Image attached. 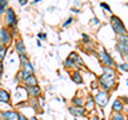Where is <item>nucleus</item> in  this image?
Here are the masks:
<instances>
[{
	"label": "nucleus",
	"instance_id": "nucleus-15",
	"mask_svg": "<svg viewBox=\"0 0 128 120\" xmlns=\"http://www.w3.org/2000/svg\"><path fill=\"white\" fill-rule=\"evenodd\" d=\"M68 58H70V59H71L75 64L78 63V64H80V66H83V60L80 59V58H79V55H78V54H75V52H72V54H71L70 56H68Z\"/></svg>",
	"mask_w": 128,
	"mask_h": 120
},
{
	"label": "nucleus",
	"instance_id": "nucleus-32",
	"mask_svg": "<svg viewBox=\"0 0 128 120\" xmlns=\"http://www.w3.org/2000/svg\"><path fill=\"white\" fill-rule=\"evenodd\" d=\"M92 120H100V119L98 118V116H94V118H92Z\"/></svg>",
	"mask_w": 128,
	"mask_h": 120
},
{
	"label": "nucleus",
	"instance_id": "nucleus-14",
	"mask_svg": "<svg viewBox=\"0 0 128 120\" xmlns=\"http://www.w3.org/2000/svg\"><path fill=\"white\" fill-rule=\"evenodd\" d=\"M16 51L19 52V55L26 54V47H24V43L22 42V40H19V42L16 43Z\"/></svg>",
	"mask_w": 128,
	"mask_h": 120
},
{
	"label": "nucleus",
	"instance_id": "nucleus-23",
	"mask_svg": "<svg viewBox=\"0 0 128 120\" xmlns=\"http://www.w3.org/2000/svg\"><path fill=\"white\" fill-rule=\"evenodd\" d=\"M118 67H119L120 71L128 72V63H120V64H118Z\"/></svg>",
	"mask_w": 128,
	"mask_h": 120
},
{
	"label": "nucleus",
	"instance_id": "nucleus-5",
	"mask_svg": "<svg viewBox=\"0 0 128 120\" xmlns=\"http://www.w3.org/2000/svg\"><path fill=\"white\" fill-rule=\"evenodd\" d=\"M34 71H35V68H34L31 62H27V63L22 64V79L24 80V79H27L28 76L34 75Z\"/></svg>",
	"mask_w": 128,
	"mask_h": 120
},
{
	"label": "nucleus",
	"instance_id": "nucleus-10",
	"mask_svg": "<svg viewBox=\"0 0 128 120\" xmlns=\"http://www.w3.org/2000/svg\"><path fill=\"white\" fill-rule=\"evenodd\" d=\"M27 91H28V95L32 96V98H36V96H40L42 94V88L39 86H34V87H27Z\"/></svg>",
	"mask_w": 128,
	"mask_h": 120
},
{
	"label": "nucleus",
	"instance_id": "nucleus-26",
	"mask_svg": "<svg viewBox=\"0 0 128 120\" xmlns=\"http://www.w3.org/2000/svg\"><path fill=\"white\" fill-rule=\"evenodd\" d=\"M72 22H74V19H72V18H68V19H67V22L64 23L63 26H64V27H68V26H70V24H71Z\"/></svg>",
	"mask_w": 128,
	"mask_h": 120
},
{
	"label": "nucleus",
	"instance_id": "nucleus-1",
	"mask_svg": "<svg viewBox=\"0 0 128 120\" xmlns=\"http://www.w3.org/2000/svg\"><path fill=\"white\" fill-rule=\"evenodd\" d=\"M111 26H112V28H114L116 35H119V36H126L127 35L126 26H124L123 22L118 18V16H112L111 18Z\"/></svg>",
	"mask_w": 128,
	"mask_h": 120
},
{
	"label": "nucleus",
	"instance_id": "nucleus-36",
	"mask_svg": "<svg viewBox=\"0 0 128 120\" xmlns=\"http://www.w3.org/2000/svg\"><path fill=\"white\" fill-rule=\"evenodd\" d=\"M0 120H3V118H0Z\"/></svg>",
	"mask_w": 128,
	"mask_h": 120
},
{
	"label": "nucleus",
	"instance_id": "nucleus-11",
	"mask_svg": "<svg viewBox=\"0 0 128 120\" xmlns=\"http://www.w3.org/2000/svg\"><path fill=\"white\" fill-rule=\"evenodd\" d=\"M112 110L114 112H122L124 110V106H123V102L120 99H116L114 103H112Z\"/></svg>",
	"mask_w": 128,
	"mask_h": 120
},
{
	"label": "nucleus",
	"instance_id": "nucleus-34",
	"mask_svg": "<svg viewBox=\"0 0 128 120\" xmlns=\"http://www.w3.org/2000/svg\"><path fill=\"white\" fill-rule=\"evenodd\" d=\"M30 120H38V119H36V118H31Z\"/></svg>",
	"mask_w": 128,
	"mask_h": 120
},
{
	"label": "nucleus",
	"instance_id": "nucleus-7",
	"mask_svg": "<svg viewBox=\"0 0 128 120\" xmlns=\"http://www.w3.org/2000/svg\"><path fill=\"white\" fill-rule=\"evenodd\" d=\"M6 15H7V24L10 27H15L16 23H18V19H16V15L12 8H8L6 11Z\"/></svg>",
	"mask_w": 128,
	"mask_h": 120
},
{
	"label": "nucleus",
	"instance_id": "nucleus-9",
	"mask_svg": "<svg viewBox=\"0 0 128 120\" xmlns=\"http://www.w3.org/2000/svg\"><path fill=\"white\" fill-rule=\"evenodd\" d=\"M70 112L74 116H86L87 110L84 107H70Z\"/></svg>",
	"mask_w": 128,
	"mask_h": 120
},
{
	"label": "nucleus",
	"instance_id": "nucleus-16",
	"mask_svg": "<svg viewBox=\"0 0 128 120\" xmlns=\"http://www.w3.org/2000/svg\"><path fill=\"white\" fill-rule=\"evenodd\" d=\"M72 104L75 107H83L84 106V99L83 98H74L72 99Z\"/></svg>",
	"mask_w": 128,
	"mask_h": 120
},
{
	"label": "nucleus",
	"instance_id": "nucleus-8",
	"mask_svg": "<svg viewBox=\"0 0 128 120\" xmlns=\"http://www.w3.org/2000/svg\"><path fill=\"white\" fill-rule=\"evenodd\" d=\"M2 118L3 120H19L20 114H18L16 111H6L2 112Z\"/></svg>",
	"mask_w": 128,
	"mask_h": 120
},
{
	"label": "nucleus",
	"instance_id": "nucleus-18",
	"mask_svg": "<svg viewBox=\"0 0 128 120\" xmlns=\"http://www.w3.org/2000/svg\"><path fill=\"white\" fill-rule=\"evenodd\" d=\"M95 100L94 99H92V98H90V99H88L87 100V103H86V110H88V111H92V110H94V106H95Z\"/></svg>",
	"mask_w": 128,
	"mask_h": 120
},
{
	"label": "nucleus",
	"instance_id": "nucleus-19",
	"mask_svg": "<svg viewBox=\"0 0 128 120\" xmlns=\"http://www.w3.org/2000/svg\"><path fill=\"white\" fill-rule=\"evenodd\" d=\"M8 2L7 0H0V14H4L8 10Z\"/></svg>",
	"mask_w": 128,
	"mask_h": 120
},
{
	"label": "nucleus",
	"instance_id": "nucleus-27",
	"mask_svg": "<svg viewBox=\"0 0 128 120\" xmlns=\"http://www.w3.org/2000/svg\"><path fill=\"white\" fill-rule=\"evenodd\" d=\"M2 75H3V62L0 63V78H2Z\"/></svg>",
	"mask_w": 128,
	"mask_h": 120
},
{
	"label": "nucleus",
	"instance_id": "nucleus-13",
	"mask_svg": "<svg viewBox=\"0 0 128 120\" xmlns=\"http://www.w3.org/2000/svg\"><path fill=\"white\" fill-rule=\"evenodd\" d=\"M0 102L6 103V104H8L11 102V96H10V94H8L6 90H0Z\"/></svg>",
	"mask_w": 128,
	"mask_h": 120
},
{
	"label": "nucleus",
	"instance_id": "nucleus-30",
	"mask_svg": "<svg viewBox=\"0 0 128 120\" xmlns=\"http://www.w3.org/2000/svg\"><path fill=\"white\" fill-rule=\"evenodd\" d=\"M20 2V4H22V6H24V4H27V0H19Z\"/></svg>",
	"mask_w": 128,
	"mask_h": 120
},
{
	"label": "nucleus",
	"instance_id": "nucleus-22",
	"mask_svg": "<svg viewBox=\"0 0 128 120\" xmlns=\"http://www.w3.org/2000/svg\"><path fill=\"white\" fill-rule=\"evenodd\" d=\"M64 66H66L67 68H71V67H76V64L72 62V60L70 59V58H67V60L64 62Z\"/></svg>",
	"mask_w": 128,
	"mask_h": 120
},
{
	"label": "nucleus",
	"instance_id": "nucleus-35",
	"mask_svg": "<svg viewBox=\"0 0 128 120\" xmlns=\"http://www.w3.org/2000/svg\"><path fill=\"white\" fill-rule=\"evenodd\" d=\"M124 110H126V111L128 112V107H124Z\"/></svg>",
	"mask_w": 128,
	"mask_h": 120
},
{
	"label": "nucleus",
	"instance_id": "nucleus-20",
	"mask_svg": "<svg viewBox=\"0 0 128 120\" xmlns=\"http://www.w3.org/2000/svg\"><path fill=\"white\" fill-rule=\"evenodd\" d=\"M6 52H7V46H0V63L3 62V59L6 58Z\"/></svg>",
	"mask_w": 128,
	"mask_h": 120
},
{
	"label": "nucleus",
	"instance_id": "nucleus-3",
	"mask_svg": "<svg viewBox=\"0 0 128 120\" xmlns=\"http://www.w3.org/2000/svg\"><path fill=\"white\" fill-rule=\"evenodd\" d=\"M116 50H118L123 56L128 55V35L120 36L118 44H116Z\"/></svg>",
	"mask_w": 128,
	"mask_h": 120
},
{
	"label": "nucleus",
	"instance_id": "nucleus-29",
	"mask_svg": "<svg viewBox=\"0 0 128 120\" xmlns=\"http://www.w3.org/2000/svg\"><path fill=\"white\" fill-rule=\"evenodd\" d=\"M19 120H28V119H27V118H26V116H24V115H20Z\"/></svg>",
	"mask_w": 128,
	"mask_h": 120
},
{
	"label": "nucleus",
	"instance_id": "nucleus-31",
	"mask_svg": "<svg viewBox=\"0 0 128 120\" xmlns=\"http://www.w3.org/2000/svg\"><path fill=\"white\" fill-rule=\"evenodd\" d=\"M72 12H75V14H79V10H76V8H72Z\"/></svg>",
	"mask_w": 128,
	"mask_h": 120
},
{
	"label": "nucleus",
	"instance_id": "nucleus-25",
	"mask_svg": "<svg viewBox=\"0 0 128 120\" xmlns=\"http://www.w3.org/2000/svg\"><path fill=\"white\" fill-rule=\"evenodd\" d=\"M38 38H39L40 40H46V39H47V35L44 34V32H40V34L38 35Z\"/></svg>",
	"mask_w": 128,
	"mask_h": 120
},
{
	"label": "nucleus",
	"instance_id": "nucleus-6",
	"mask_svg": "<svg viewBox=\"0 0 128 120\" xmlns=\"http://www.w3.org/2000/svg\"><path fill=\"white\" fill-rule=\"evenodd\" d=\"M11 39H12V36H11V32L7 30V28H0V43L3 44H10L11 42Z\"/></svg>",
	"mask_w": 128,
	"mask_h": 120
},
{
	"label": "nucleus",
	"instance_id": "nucleus-28",
	"mask_svg": "<svg viewBox=\"0 0 128 120\" xmlns=\"http://www.w3.org/2000/svg\"><path fill=\"white\" fill-rule=\"evenodd\" d=\"M83 40L84 42H90V38H88L87 35H83Z\"/></svg>",
	"mask_w": 128,
	"mask_h": 120
},
{
	"label": "nucleus",
	"instance_id": "nucleus-2",
	"mask_svg": "<svg viewBox=\"0 0 128 120\" xmlns=\"http://www.w3.org/2000/svg\"><path fill=\"white\" fill-rule=\"evenodd\" d=\"M94 100H95V103L98 104V106L106 107L108 104V102H110V94H108L107 91H100V92H98V94L95 95Z\"/></svg>",
	"mask_w": 128,
	"mask_h": 120
},
{
	"label": "nucleus",
	"instance_id": "nucleus-33",
	"mask_svg": "<svg viewBox=\"0 0 128 120\" xmlns=\"http://www.w3.org/2000/svg\"><path fill=\"white\" fill-rule=\"evenodd\" d=\"M124 58H126V63H128V55H126Z\"/></svg>",
	"mask_w": 128,
	"mask_h": 120
},
{
	"label": "nucleus",
	"instance_id": "nucleus-12",
	"mask_svg": "<svg viewBox=\"0 0 128 120\" xmlns=\"http://www.w3.org/2000/svg\"><path fill=\"white\" fill-rule=\"evenodd\" d=\"M24 84H26V87L38 86V79L35 78V75H31V76H28L27 79H24Z\"/></svg>",
	"mask_w": 128,
	"mask_h": 120
},
{
	"label": "nucleus",
	"instance_id": "nucleus-17",
	"mask_svg": "<svg viewBox=\"0 0 128 120\" xmlns=\"http://www.w3.org/2000/svg\"><path fill=\"white\" fill-rule=\"evenodd\" d=\"M72 80H74L76 84H82V83H83L82 75H80L79 72H75V74H72Z\"/></svg>",
	"mask_w": 128,
	"mask_h": 120
},
{
	"label": "nucleus",
	"instance_id": "nucleus-21",
	"mask_svg": "<svg viewBox=\"0 0 128 120\" xmlns=\"http://www.w3.org/2000/svg\"><path fill=\"white\" fill-rule=\"evenodd\" d=\"M111 120H127V118L124 115H122L120 112H115V115L111 118Z\"/></svg>",
	"mask_w": 128,
	"mask_h": 120
},
{
	"label": "nucleus",
	"instance_id": "nucleus-24",
	"mask_svg": "<svg viewBox=\"0 0 128 120\" xmlns=\"http://www.w3.org/2000/svg\"><path fill=\"white\" fill-rule=\"evenodd\" d=\"M100 6H102L104 10H107V11L111 14V8H110V6H108V4H106V3H100Z\"/></svg>",
	"mask_w": 128,
	"mask_h": 120
},
{
	"label": "nucleus",
	"instance_id": "nucleus-4",
	"mask_svg": "<svg viewBox=\"0 0 128 120\" xmlns=\"http://www.w3.org/2000/svg\"><path fill=\"white\" fill-rule=\"evenodd\" d=\"M100 60H102L103 66H106V67H111L112 68V67L115 66L114 59L111 58V55L108 54L106 50H102V52H100Z\"/></svg>",
	"mask_w": 128,
	"mask_h": 120
}]
</instances>
